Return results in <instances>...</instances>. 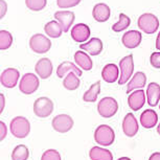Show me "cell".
<instances>
[{"label":"cell","instance_id":"obj_5","mask_svg":"<svg viewBox=\"0 0 160 160\" xmlns=\"http://www.w3.org/2000/svg\"><path fill=\"white\" fill-rule=\"evenodd\" d=\"M119 69L120 74L118 78L119 85L128 83V81L131 78L134 72V60H133V55L126 56L119 61Z\"/></svg>","mask_w":160,"mask_h":160},{"label":"cell","instance_id":"obj_35","mask_svg":"<svg viewBox=\"0 0 160 160\" xmlns=\"http://www.w3.org/2000/svg\"><path fill=\"white\" fill-rule=\"evenodd\" d=\"M150 63L154 68L160 69V52H153L150 57Z\"/></svg>","mask_w":160,"mask_h":160},{"label":"cell","instance_id":"obj_23","mask_svg":"<svg viewBox=\"0 0 160 160\" xmlns=\"http://www.w3.org/2000/svg\"><path fill=\"white\" fill-rule=\"evenodd\" d=\"M74 61H75V64L81 69H83V70L89 71V70H91L93 67L92 60L90 59V57L87 55L86 51H84V50H78L77 52L74 53Z\"/></svg>","mask_w":160,"mask_h":160},{"label":"cell","instance_id":"obj_15","mask_svg":"<svg viewBox=\"0 0 160 160\" xmlns=\"http://www.w3.org/2000/svg\"><path fill=\"white\" fill-rule=\"evenodd\" d=\"M35 70L37 75H39L43 80H46V78H48L52 74V63H51V61L48 58H42L36 63Z\"/></svg>","mask_w":160,"mask_h":160},{"label":"cell","instance_id":"obj_7","mask_svg":"<svg viewBox=\"0 0 160 160\" xmlns=\"http://www.w3.org/2000/svg\"><path fill=\"white\" fill-rule=\"evenodd\" d=\"M29 47L36 53H46L51 47V42L46 36L42 34H35L29 39Z\"/></svg>","mask_w":160,"mask_h":160},{"label":"cell","instance_id":"obj_12","mask_svg":"<svg viewBox=\"0 0 160 160\" xmlns=\"http://www.w3.org/2000/svg\"><path fill=\"white\" fill-rule=\"evenodd\" d=\"M55 18L61 24L63 32H68L69 28H71V25L74 22L75 16L73 12L71 11H58L55 13Z\"/></svg>","mask_w":160,"mask_h":160},{"label":"cell","instance_id":"obj_41","mask_svg":"<svg viewBox=\"0 0 160 160\" xmlns=\"http://www.w3.org/2000/svg\"><path fill=\"white\" fill-rule=\"evenodd\" d=\"M117 160H131V159H130L129 157H120V158Z\"/></svg>","mask_w":160,"mask_h":160},{"label":"cell","instance_id":"obj_3","mask_svg":"<svg viewBox=\"0 0 160 160\" xmlns=\"http://www.w3.org/2000/svg\"><path fill=\"white\" fill-rule=\"evenodd\" d=\"M137 25L144 34L152 35L156 32L159 28V20L155 15L151 13H144L138 18Z\"/></svg>","mask_w":160,"mask_h":160},{"label":"cell","instance_id":"obj_32","mask_svg":"<svg viewBox=\"0 0 160 160\" xmlns=\"http://www.w3.org/2000/svg\"><path fill=\"white\" fill-rule=\"evenodd\" d=\"M47 0H25V5L32 12H40L46 7Z\"/></svg>","mask_w":160,"mask_h":160},{"label":"cell","instance_id":"obj_33","mask_svg":"<svg viewBox=\"0 0 160 160\" xmlns=\"http://www.w3.org/2000/svg\"><path fill=\"white\" fill-rule=\"evenodd\" d=\"M41 160H62L61 159V155L57 150L50 149L47 150L42 154Z\"/></svg>","mask_w":160,"mask_h":160},{"label":"cell","instance_id":"obj_40","mask_svg":"<svg viewBox=\"0 0 160 160\" xmlns=\"http://www.w3.org/2000/svg\"><path fill=\"white\" fill-rule=\"evenodd\" d=\"M156 48L158 50H160V32L158 36H157V39H156Z\"/></svg>","mask_w":160,"mask_h":160},{"label":"cell","instance_id":"obj_28","mask_svg":"<svg viewBox=\"0 0 160 160\" xmlns=\"http://www.w3.org/2000/svg\"><path fill=\"white\" fill-rule=\"evenodd\" d=\"M99 93H101V81H98L92 84L91 87L84 93L83 101L86 102H94L98 99Z\"/></svg>","mask_w":160,"mask_h":160},{"label":"cell","instance_id":"obj_1","mask_svg":"<svg viewBox=\"0 0 160 160\" xmlns=\"http://www.w3.org/2000/svg\"><path fill=\"white\" fill-rule=\"evenodd\" d=\"M11 133L17 138H25L31 132L29 120L24 116H16L11 120L10 123Z\"/></svg>","mask_w":160,"mask_h":160},{"label":"cell","instance_id":"obj_39","mask_svg":"<svg viewBox=\"0 0 160 160\" xmlns=\"http://www.w3.org/2000/svg\"><path fill=\"white\" fill-rule=\"evenodd\" d=\"M149 160H160V152H155L150 156Z\"/></svg>","mask_w":160,"mask_h":160},{"label":"cell","instance_id":"obj_18","mask_svg":"<svg viewBox=\"0 0 160 160\" xmlns=\"http://www.w3.org/2000/svg\"><path fill=\"white\" fill-rule=\"evenodd\" d=\"M111 16V10L106 3H98L92 10V17L98 22H106Z\"/></svg>","mask_w":160,"mask_h":160},{"label":"cell","instance_id":"obj_43","mask_svg":"<svg viewBox=\"0 0 160 160\" xmlns=\"http://www.w3.org/2000/svg\"><path fill=\"white\" fill-rule=\"evenodd\" d=\"M159 108H160V105H159Z\"/></svg>","mask_w":160,"mask_h":160},{"label":"cell","instance_id":"obj_22","mask_svg":"<svg viewBox=\"0 0 160 160\" xmlns=\"http://www.w3.org/2000/svg\"><path fill=\"white\" fill-rule=\"evenodd\" d=\"M147 83V75L144 74V72L138 71L136 72L133 78L130 80L128 83V87H127V93H131L132 91L136 89H141L143 88L144 85Z\"/></svg>","mask_w":160,"mask_h":160},{"label":"cell","instance_id":"obj_37","mask_svg":"<svg viewBox=\"0 0 160 160\" xmlns=\"http://www.w3.org/2000/svg\"><path fill=\"white\" fill-rule=\"evenodd\" d=\"M8 11V3L5 0H0V18H3Z\"/></svg>","mask_w":160,"mask_h":160},{"label":"cell","instance_id":"obj_26","mask_svg":"<svg viewBox=\"0 0 160 160\" xmlns=\"http://www.w3.org/2000/svg\"><path fill=\"white\" fill-rule=\"evenodd\" d=\"M44 32L48 37H50L52 39H57L62 36L63 28H62L61 24L59 23V21L52 20V21L47 22L44 25Z\"/></svg>","mask_w":160,"mask_h":160},{"label":"cell","instance_id":"obj_17","mask_svg":"<svg viewBox=\"0 0 160 160\" xmlns=\"http://www.w3.org/2000/svg\"><path fill=\"white\" fill-rule=\"evenodd\" d=\"M102 42L99 38H92L88 42L81 44L80 48L86 52H88L90 56H98L102 51Z\"/></svg>","mask_w":160,"mask_h":160},{"label":"cell","instance_id":"obj_10","mask_svg":"<svg viewBox=\"0 0 160 160\" xmlns=\"http://www.w3.org/2000/svg\"><path fill=\"white\" fill-rule=\"evenodd\" d=\"M19 70L16 68H8L1 72L0 75V83L5 88H14L17 86L19 81Z\"/></svg>","mask_w":160,"mask_h":160},{"label":"cell","instance_id":"obj_24","mask_svg":"<svg viewBox=\"0 0 160 160\" xmlns=\"http://www.w3.org/2000/svg\"><path fill=\"white\" fill-rule=\"evenodd\" d=\"M69 72H75L78 77H81L83 73L82 69L80 67H78V65L73 64V63L70 61H65L61 63V64L58 66V69H57V75H58V78H64Z\"/></svg>","mask_w":160,"mask_h":160},{"label":"cell","instance_id":"obj_20","mask_svg":"<svg viewBox=\"0 0 160 160\" xmlns=\"http://www.w3.org/2000/svg\"><path fill=\"white\" fill-rule=\"evenodd\" d=\"M147 101L151 107H156L160 102V85L157 83H151L147 88Z\"/></svg>","mask_w":160,"mask_h":160},{"label":"cell","instance_id":"obj_9","mask_svg":"<svg viewBox=\"0 0 160 160\" xmlns=\"http://www.w3.org/2000/svg\"><path fill=\"white\" fill-rule=\"evenodd\" d=\"M73 119L70 115L67 114H59L56 117H53L52 122H51V126L52 129L56 132L64 134V133L69 132L73 127Z\"/></svg>","mask_w":160,"mask_h":160},{"label":"cell","instance_id":"obj_14","mask_svg":"<svg viewBox=\"0 0 160 160\" xmlns=\"http://www.w3.org/2000/svg\"><path fill=\"white\" fill-rule=\"evenodd\" d=\"M144 102H146V94H144L143 90H135L130 93L128 98V105L130 109H132L133 111L140 110L144 106Z\"/></svg>","mask_w":160,"mask_h":160},{"label":"cell","instance_id":"obj_19","mask_svg":"<svg viewBox=\"0 0 160 160\" xmlns=\"http://www.w3.org/2000/svg\"><path fill=\"white\" fill-rule=\"evenodd\" d=\"M102 78L106 83L112 84L119 78V68L115 64H107L102 70Z\"/></svg>","mask_w":160,"mask_h":160},{"label":"cell","instance_id":"obj_2","mask_svg":"<svg viewBox=\"0 0 160 160\" xmlns=\"http://www.w3.org/2000/svg\"><path fill=\"white\" fill-rule=\"evenodd\" d=\"M94 140L96 143L102 147L111 146L115 140V133L110 126L101 125L94 131Z\"/></svg>","mask_w":160,"mask_h":160},{"label":"cell","instance_id":"obj_30","mask_svg":"<svg viewBox=\"0 0 160 160\" xmlns=\"http://www.w3.org/2000/svg\"><path fill=\"white\" fill-rule=\"evenodd\" d=\"M29 157V151L24 144L17 146L12 152V160H28Z\"/></svg>","mask_w":160,"mask_h":160},{"label":"cell","instance_id":"obj_13","mask_svg":"<svg viewBox=\"0 0 160 160\" xmlns=\"http://www.w3.org/2000/svg\"><path fill=\"white\" fill-rule=\"evenodd\" d=\"M70 35L71 38L78 43L86 42L90 37V28L85 23H78L71 28Z\"/></svg>","mask_w":160,"mask_h":160},{"label":"cell","instance_id":"obj_6","mask_svg":"<svg viewBox=\"0 0 160 160\" xmlns=\"http://www.w3.org/2000/svg\"><path fill=\"white\" fill-rule=\"evenodd\" d=\"M39 85H40V82H39L38 77L29 72V73H25L21 78L19 83V90L23 94L29 95L37 91Z\"/></svg>","mask_w":160,"mask_h":160},{"label":"cell","instance_id":"obj_34","mask_svg":"<svg viewBox=\"0 0 160 160\" xmlns=\"http://www.w3.org/2000/svg\"><path fill=\"white\" fill-rule=\"evenodd\" d=\"M82 0H57V4L60 8H71L81 3Z\"/></svg>","mask_w":160,"mask_h":160},{"label":"cell","instance_id":"obj_4","mask_svg":"<svg viewBox=\"0 0 160 160\" xmlns=\"http://www.w3.org/2000/svg\"><path fill=\"white\" fill-rule=\"evenodd\" d=\"M117 110H118V104H117L116 99L111 96L102 98L98 102V114L104 118H110V117L114 116L117 113Z\"/></svg>","mask_w":160,"mask_h":160},{"label":"cell","instance_id":"obj_31","mask_svg":"<svg viewBox=\"0 0 160 160\" xmlns=\"http://www.w3.org/2000/svg\"><path fill=\"white\" fill-rule=\"evenodd\" d=\"M13 44V36L8 31H0V49L7 50Z\"/></svg>","mask_w":160,"mask_h":160},{"label":"cell","instance_id":"obj_25","mask_svg":"<svg viewBox=\"0 0 160 160\" xmlns=\"http://www.w3.org/2000/svg\"><path fill=\"white\" fill-rule=\"evenodd\" d=\"M89 157L91 160H113L111 151L102 149L101 147H93L89 151Z\"/></svg>","mask_w":160,"mask_h":160},{"label":"cell","instance_id":"obj_29","mask_svg":"<svg viewBox=\"0 0 160 160\" xmlns=\"http://www.w3.org/2000/svg\"><path fill=\"white\" fill-rule=\"evenodd\" d=\"M130 24H131V19H130V17L127 16L126 14L120 13L119 14V20L112 25V31L115 32H123L129 28Z\"/></svg>","mask_w":160,"mask_h":160},{"label":"cell","instance_id":"obj_11","mask_svg":"<svg viewBox=\"0 0 160 160\" xmlns=\"http://www.w3.org/2000/svg\"><path fill=\"white\" fill-rule=\"evenodd\" d=\"M138 122L133 113H128L122 120V131L126 136L134 137L138 132Z\"/></svg>","mask_w":160,"mask_h":160},{"label":"cell","instance_id":"obj_8","mask_svg":"<svg viewBox=\"0 0 160 160\" xmlns=\"http://www.w3.org/2000/svg\"><path fill=\"white\" fill-rule=\"evenodd\" d=\"M53 102L50 98L42 96L35 101L34 102V113L36 116L40 118H46L52 113Z\"/></svg>","mask_w":160,"mask_h":160},{"label":"cell","instance_id":"obj_27","mask_svg":"<svg viewBox=\"0 0 160 160\" xmlns=\"http://www.w3.org/2000/svg\"><path fill=\"white\" fill-rule=\"evenodd\" d=\"M80 84L81 81L78 78V75L75 72H69V73L66 74V77L63 80V86H64V88L70 90V91L77 90L80 87Z\"/></svg>","mask_w":160,"mask_h":160},{"label":"cell","instance_id":"obj_16","mask_svg":"<svg viewBox=\"0 0 160 160\" xmlns=\"http://www.w3.org/2000/svg\"><path fill=\"white\" fill-rule=\"evenodd\" d=\"M141 39H142V36L139 32L129 31L122 35V42L125 47L129 48V49H134L137 46H139Z\"/></svg>","mask_w":160,"mask_h":160},{"label":"cell","instance_id":"obj_21","mask_svg":"<svg viewBox=\"0 0 160 160\" xmlns=\"http://www.w3.org/2000/svg\"><path fill=\"white\" fill-rule=\"evenodd\" d=\"M158 122V115L153 109L144 110L140 115V123L144 129H152Z\"/></svg>","mask_w":160,"mask_h":160},{"label":"cell","instance_id":"obj_38","mask_svg":"<svg viewBox=\"0 0 160 160\" xmlns=\"http://www.w3.org/2000/svg\"><path fill=\"white\" fill-rule=\"evenodd\" d=\"M0 113H2V111L4 110V106H5V98H4V95L2 94H0Z\"/></svg>","mask_w":160,"mask_h":160},{"label":"cell","instance_id":"obj_36","mask_svg":"<svg viewBox=\"0 0 160 160\" xmlns=\"http://www.w3.org/2000/svg\"><path fill=\"white\" fill-rule=\"evenodd\" d=\"M7 133H8L7 125L1 120V122H0V140L1 141L7 137Z\"/></svg>","mask_w":160,"mask_h":160},{"label":"cell","instance_id":"obj_42","mask_svg":"<svg viewBox=\"0 0 160 160\" xmlns=\"http://www.w3.org/2000/svg\"><path fill=\"white\" fill-rule=\"evenodd\" d=\"M157 132H158V134L160 135V122H159L158 127H157Z\"/></svg>","mask_w":160,"mask_h":160}]
</instances>
